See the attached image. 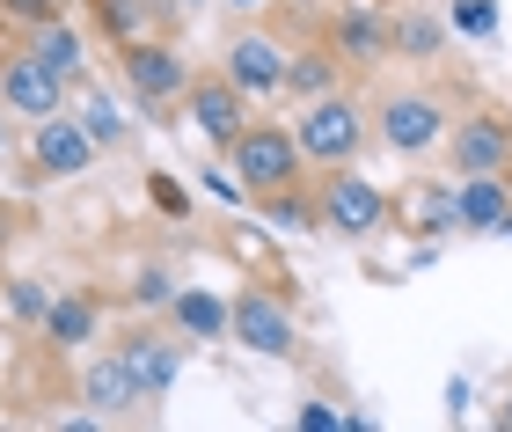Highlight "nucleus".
Here are the masks:
<instances>
[{
	"label": "nucleus",
	"mask_w": 512,
	"mask_h": 432,
	"mask_svg": "<svg viewBox=\"0 0 512 432\" xmlns=\"http://www.w3.org/2000/svg\"><path fill=\"white\" fill-rule=\"evenodd\" d=\"M169 323H176V337H191V345H220V337H235V301H220V293H205V286H176Z\"/></svg>",
	"instance_id": "14"
},
{
	"label": "nucleus",
	"mask_w": 512,
	"mask_h": 432,
	"mask_svg": "<svg viewBox=\"0 0 512 432\" xmlns=\"http://www.w3.org/2000/svg\"><path fill=\"white\" fill-rule=\"evenodd\" d=\"M118 74H125V88L147 110H161V103H183L191 59H183L176 44H161V37H132V44H118Z\"/></svg>",
	"instance_id": "6"
},
{
	"label": "nucleus",
	"mask_w": 512,
	"mask_h": 432,
	"mask_svg": "<svg viewBox=\"0 0 512 432\" xmlns=\"http://www.w3.org/2000/svg\"><path fill=\"white\" fill-rule=\"evenodd\" d=\"M498 425H505V432H512V396H505V403H498Z\"/></svg>",
	"instance_id": "37"
},
{
	"label": "nucleus",
	"mask_w": 512,
	"mask_h": 432,
	"mask_svg": "<svg viewBox=\"0 0 512 432\" xmlns=\"http://www.w3.org/2000/svg\"><path fill=\"white\" fill-rule=\"evenodd\" d=\"M0 15L22 22V30H44V22H59V15H66V0H0Z\"/></svg>",
	"instance_id": "28"
},
{
	"label": "nucleus",
	"mask_w": 512,
	"mask_h": 432,
	"mask_svg": "<svg viewBox=\"0 0 512 432\" xmlns=\"http://www.w3.org/2000/svg\"><path fill=\"white\" fill-rule=\"evenodd\" d=\"M161 8H169V15H198L205 0H161Z\"/></svg>",
	"instance_id": "35"
},
{
	"label": "nucleus",
	"mask_w": 512,
	"mask_h": 432,
	"mask_svg": "<svg viewBox=\"0 0 512 432\" xmlns=\"http://www.w3.org/2000/svg\"><path fill=\"white\" fill-rule=\"evenodd\" d=\"M139 403H154V396H147V381L132 374L125 352H96V359L81 367V411H96L103 425H110V418H132Z\"/></svg>",
	"instance_id": "13"
},
{
	"label": "nucleus",
	"mask_w": 512,
	"mask_h": 432,
	"mask_svg": "<svg viewBox=\"0 0 512 432\" xmlns=\"http://www.w3.org/2000/svg\"><path fill=\"white\" fill-rule=\"evenodd\" d=\"M256 213H264V220L278 227V235H322V206H315V198L300 191V184L264 191V198H256Z\"/></svg>",
	"instance_id": "21"
},
{
	"label": "nucleus",
	"mask_w": 512,
	"mask_h": 432,
	"mask_svg": "<svg viewBox=\"0 0 512 432\" xmlns=\"http://www.w3.org/2000/svg\"><path fill=\"white\" fill-rule=\"evenodd\" d=\"M315 206H322V235H344V242H374L381 227L395 220V198L381 184H366V176H352V169L322 176Z\"/></svg>",
	"instance_id": "3"
},
{
	"label": "nucleus",
	"mask_w": 512,
	"mask_h": 432,
	"mask_svg": "<svg viewBox=\"0 0 512 432\" xmlns=\"http://www.w3.org/2000/svg\"><path fill=\"white\" fill-rule=\"evenodd\" d=\"M147 191H154V206H161V213H176V220H183V213H191V191H183V184H176V176H154V184H147Z\"/></svg>",
	"instance_id": "30"
},
{
	"label": "nucleus",
	"mask_w": 512,
	"mask_h": 432,
	"mask_svg": "<svg viewBox=\"0 0 512 432\" xmlns=\"http://www.w3.org/2000/svg\"><path fill=\"white\" fill-rule=\"evenodd\" d=\"M96 323H103V308L88 301V293H52L37 337H44V345H59V352H81V345H96Z\"/></svg>",
	"instance_id": "15"
},
{
	"label": "nucleus",
	"mask_w": 512,
	"mask_h": 432,
	"mask_svg": "<svg viewBox=\"0 0 512 432\" xmlns=\"http://www.w3.org/2000/svg\"><path fill=\"white\" fill-rule=\"evenodd\" d=\"M125 293H132V308H169L176 301V271L169 264H139Z\"/></svg>",
	"instance_id": "26"
},
{
	"label": "nucleus",
	"mask_w": 512,
	"mask_h": 432,
	"mask_svg": "<svg viewBox=\"0 0 512 432\" xmlns=\"http://www.w3.org/2000/svg\"><path fill=\"white\" fill-rule=\"evenodd\" d=\"M337 88V52L322 44V52H293V66H286V96L293 103H315V96H330Z\"/></svg>",
	"instance_id": "23"
},
{
	"label": "nucleus",
	"mask_w": 512,
	"mask_h": 432,
	"mask_svg": "<svg viewBox=\"0 0 512 432\" xmlns=\"http://www.w3.org/2000/svg\"><path fill=\"white\" fill-rule=\"evenodd\" d=\"M0 103H8L22 125L59 118V110H66V81H59L52 66H44V59L30 52V44H22V52H8V59H0Z\"/></svg>",
	"instance_id": "11"
},
{
	"label": "nucleus",
	"mask_w": 512,
	"mask_h": 432,
	"mask_svg": "<svg viewBox=\"0 0 512 432\" xmlns=\"http://www.w3.org/2000/svg\"><path fill=\"white\" fill-rule=\"evenodd\" d=\"M300 140H293V125H264V118H249L242 125V140L227 147V169H242V184L249 198H264V191H286L300 184Z\"/></svg>",
	"instance_id": "4"
},
{
	"label": "nucleus",
	"mask_w": 512,
	"mask_h": 432,
	"mask_svg": "<svg viewBox=\"0 0 512 432\" xmlns=\"http://www.w3.org/2000/svg\"><path fill=\"white\" fill-rule=\"evenodd\" d=\"M22 154H30L37 184H74V176L96 169L103 147H96V132L81 125V110H59V118H37L30 125V147H22Z\"/></svg>",
	"instance_id": "5"
},
{
	"label": "nucleus",
	"mask_w": 512,
	"mask_h": 432,
	"mask_svg": "<svg viewBox=\"0 0 512 432\" xmlns=\"http://www.w3.org/2000/svg\"><path fill=\"white\" fill-rule=\"evenodd\" d=\"M403 220H410V235H461V213H454V184H439V176H417V184L403 191Z\"/></svg>",
	"instance_id": "16"
},
{
	"label": "nucleus",
	"mask_w": 512,
	"mask_h": 432,
	"mask_svg": "<svg viewBox=\"0 0 512 432\" xmlns=\"http://www.w3.org/2000/svg\"><path fill=\"white\" fill-rule=\"evenodd\" d=\"M491 235H498V242H512V206L498 213V227H491Z\"/></svg>",
	"instance_id": "36"
},
{
	"label": "nucleus",
	"mask_w": 512,
	"mask_h": 432,
	"mask_svg": "<svg viewBox=\"0 0 512 432\" xmlns=\"http://www.w3.org/2000/svg\"><path fill=\"white\" fill-rule=\"evenodd\" d=\"M81 125L96 132V147H125V110H118V96H103V88L81 103Z\"/></svg>",
	"instance_id": "25"
},
{
	"label": "nucleus",
	"mask_w": 512,
	"mask_h": 432,
	"mask_svg": "<svg viewBox=\"0 0 512 432\" xmlns=\"http://www.w3.org/2000/svg\"><path fill=\"white\" fill-rule=\"evenodd\" d=\"M447 418H469V374L447 381Z\"/></svg>",
	"instance_id": "32"
},
{
	"label": "nucleus",
	"mask_w": 512,
	"mask_h": 432,
	"mask_svg": "<svg viewBox=\"0 0 512 432\" xmlns=\"http://www.w3.org/2000/svg\"><path fill=\"white\" fill-rule=\"evenodd\" d=\"M286 66H293V52L271 30H235V37H227V52H220V74L235 81L249 103L256 96H278V88H286Z\"/></svg>",
	"instance_id": "10"
},
{
	"label": "nucleus",
	"mask_w": 512,
	"mask_h": 432,
	"mask_svg": "<svg viewBox=\"0 0 512 432\" xmlns=\"http://www.w3.org/2000/svg\"><path fill=\"white\" fill-rule=\"evenodd\" d=\"M235 337L256 359H293L300 352V323H293V308L278 301L271 286H242L235 293Z\"/></svg>",
	"instance_id": "9"
},
{
	"label": "nucleus",
	"mask_w": 512,
	"mask_h": 432,
	"mask_svg": "<svg viewBox=\"0 0 512 432\" xmlns=\"http://www.w3.org/2000/svg\"><path fill=\"white\" fill-rule=\"evenodd\" d=\"M205 191H213L220 206H242V198H249V184H242V176H227V169H205Z\"/></svg>",
	"instance_id": "31"
},
{
	"label": "nucleus",
	"mask_w": 512,
	"mask_h": 432,
	"mask_svg": "<svg viewBox=\"0 0 512 432\" xmlns=\"http://www.w3.org/2000/svg\"><path fill=\"white\" fill-rule=\"evenodd\" d=\"M447 30L491 44V37H498V0H454V8H447Z\"/></svg>",
	"instance_id": "24"
},
{
	"label": "nucleus",
	"mask_w": 512,
	"mask_h": 432,
	"mask_svg": "<svg viewBox=\"0 0 512 432\" xmlns=\"http://www.w3.org/2000/svg\"><path fill=\"white\" fill-rule=\"evenodd\" d=\"M220 8H235V15H264L271 0H220Z\"/></svg>",
	"instance_id": "34"
},
{
	"label": "nucleus",
	"mask_w": 512,
	"mask_h": 432,
	"mask_svg": "<svg viewBox=\"0 0 512 432\" xmlns=\"http://www.w3.org/2000/svg\"><path fill=\"white\" fill-rule=\"evenodd\" d=\"M293 140H300V154H308L315 169H344V162L366 154V140H374V110H366L359 96H344V88H330V96L300 103Z\"/></svg>",
	"instance_id": "1"
},
{
	"label": "nucleus",
	"mask_w": 512,
	"mask_h": 432,
	"mask_svg": "<svg viewBox=\"0 0 512 432\" xmlns=\"http://www.w3.org/2000/svg\"><path fill=\"white\" fill-rule=\"evenodd\" d=\"M454 132V110L439 88H388V96L374 103V140L388 154H403V162H425V154L447 147Z\"/></svg>",
	"instance_id": "2"
},
{
	"label": "nucleus",
	"mask_w": 512,
	"mask_h": 432,
	"mask_svg": "<svg viewBox=\"0 0 512 432\" xmlns=\"http://www.w3.org/2000/svg\"><path fill=\"white\" fill-rule=\"evenodd\" d=\"M505 206H512V176H454V213H461V235H491Z\"/></svg>",
	"instance_id": "18"
},
{
	"label": "nucleus",
	"mask_w": 512,
	"mask_h": 432,
	"mask_svg": "<svg viewBox=\"0 0 512 432\" xmlns=\"http://www.w3.org/2000/svg\"><path fill=\"white\" fill-rule=\"evenodd\" d=\"M293 425H300V432H344V411H330V403H300Z\"/></svg>",
	"instance_id": "29"
},
{
	"label": "nucleus",
	"mask_w": 512,
	"mask_h": 432,
	"mask_svg": "<svg viewBox=\"0 0 512 432\" xmlns=\"http://www.w3.org/2000/svg\"><path fill=\"white\" fill-rule=\"evenodd\" d=\"M183 110H191V125L205 132V147H235L242 125H249V96L227 74H191V88H183Z\"/></svg>",
	"instance_id": "12"
},
{
	"label": "nucleus",
	"mask_w": 512,
	"mask_h": 432,
	"mask_svg": "<svg viewBox=\"0 0 512 432\" xmlns=\"http://www.w3.org/2000/svg\"><path fill=\"white\" fill-rule=\"evenodd\" d=\"M44 308H52V286H44V279H8V315H15V323H44Z\"/></svg>",
	"instance_id": "27"
},
{
	"label": "nucleus",
	"mask_w": 512,
	"mask_h": 432,
	"mask_svg": "<svg viewBox=\"0 0 512 432\" xmlns=\"http://www.w3.org/2000/svg\"><path fill=\"white\" fill-rule=\"evenodd\" d=\"M125 359H132V374L147 381V396H169L176 381H183V345H169L161 330H132L125 345H118Z\"/></svg>",
	"instance_id": "17"
},
{
	"label": "nucleus",
	"mask_w": 512,
	"mask_h": 432,
	"mask_svg": "<svg viewBox=\"0 0 512 432\" xmlns=\"http://www.w3.org/2000/svg\"><path fill=\"white\" fill-rule=\"evenodd\" d=\"M154 15H169L161 0H96V22L110 44H132V37H154Z\"/></svg>",
	"instance_id": "22"
},
{
	"label": "nucleus",
	"mask_w": 512,
	"mask_h": 432,
	"mask_svg": "<svg viewBox=\"0 0 512 432\" xmlns=\"http://www.w3.org/2000/svg\"><path fill=\"white\" fill-rule=\"evenodd\" d=\"M447 169L454 176H512V125L498 110H469L447 132Z\"/></svg>",
	"instance_id": "8"
},
{
	"label": "nucleus",
	"mask_w": 512,
	"mask_h": 432,
	"mask_svg": "<svg viewBox=\"0 0 512 432\" xmlns=\"http://www.w3.org/2000/svg\"><path fill=\"white\" fill-rule=\"evenodd\" d=\"M30 52H37L44 66H52V74H59L66 88H74V81L88 74V59H81L88 44H81V30H74L66 15H59V22H44V30H30Z\"/></svg>",
	"instance_id": "19"
},
{
	"label": "nucleus",
	"mask_w": 512,
	"mask_h": 432,
	"mask_svg": "<svg viewBox=\"0 0 512 432\" xmlns=\"http://www.w3.org/2000/svg\"><path fill=\"white\" fill-rule=\"evenodd\" d=\"M322 44L337 52V66H381V59H395V15L374 8V0H344L322 22Z\"/></svg>",
	"instance_id": "7"
},
{
	"label": "nucleus",
	"mask_w": 512,
	"mask_h": 432,
	"mask_svg": "<svg viewBox=\"0 0 512 432\" xmlns=\"http://www.w3.org/2000/svg\"><path fill=\"white\" fill-rule=\"evenodd\" d=\"M447 22H439L432 8H410V15H395V59H417V66H432L439 52H447Z\"/></svg>",
	"instance_id": "20"
},
{
	"label": "nucleus",
	"mask_w": 512,
	"mask_h": 432,
	"mask_svg": "<svg viewBox=\"0 0 512 432\" xmlns=\"http://www.w3.org/2000/svg\"><path fill=\"white\" fill-rule=\"evenodd\" d=\"M8 154H15V110L0 103V162H8Z\"/></svg>",
	"instance_id": "33"
},
{
	"label": "nucleus",
	"mask_w": 512,
	"mask_h": 432,
	"mask_svg": "<svg viewBox=\"0 0 512 432\" xmlns=\"http://www.w3.org/2000/svg\"><path fill=\"white\" fill-rule=\"evenodd\" d=\"M374 8H388V0H374Z\"/></svg>",
	"instance_id": "38"
}]
</instances>
